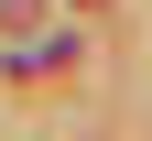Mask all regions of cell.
Here are the masks:
<instances>
[{
	"label": "cell",
	"instance_id": "1",
	"mask_svg": "<svg viewBox=\"0 0 152 141\" xmlns=\"http://www.w3.org/2000/svg\"><path fill=\"white\" fill-rule=\"evenodd\" d=\"M44 22V0H0V33H33Z\"/></svg>",
	"mask_w": 152,
	"mask_h": 141
}]
</instances>
